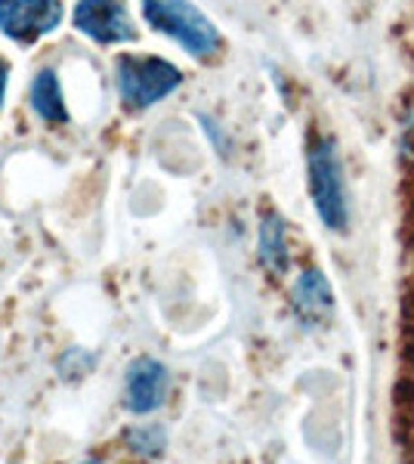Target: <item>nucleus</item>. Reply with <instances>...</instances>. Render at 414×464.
I'll list each match as a JSON object with an SVG mask.
<instances>
[{
    "mask_svg": "<svg viewBox=\"0 0 414 464\" xmlns=\"http://www.w3.org/2000/svg\"><path fill=\"white\" fill-rule=\"evenodd\" d=\"M6 84H10V63L0 56V106H4V96H6Z\"/></svg>",
    "mask_w": 414,
    "mask_h": 464,
    "instance_id": "obj_12",
    "label": "nucleus"
},
{
    "mask_svg": "<svg viewBox=\"0 0 414 464\" xmlns=\"http://www.w3.org/2000/svg\"><path fill=\"white\" fill-rule=\"evenodd\" d=\"M63 4L56 0H4L0 4V32L16 44H34L63 25Z\"/></svg>",
    "mask_w": 414,
    "mask_h": 464,
    "instance_id": "obj_4",
    "label": "nucleus"
},
{
    "mask_svg": "<svg viewBox=\"0 0 414 464\" xmlns=\"http://www.w3.org/2000/svg\"><path fill=\"white\" fill-rule=\"evenodd\" d=\"M81 464H102V461H96V459H87V461H81Z\"/></svg>",
    "mask_w": 414,
    "mask_h": 464,
    "instance_id": "obj_13",
    "label": "nucleus"
},
{
    "mask_svg": "<svg viewBox=\"0 0 414 464\" xmlns=\"http://www.w3.org/2000/svg\"><path fill=\"white\" fill-rule=\"evenodd\" d=\"M74 28L81 34L93 37L96 44H127L137 41V25L124 4L109 0H81L74 6Z\"/></svg>",
    "mask_w": 414,
    "mask_h": 464,
    "instance_id": "obj_5",
    "label": "nucleus"
},
{
    "mask_svg": "<svg viewBox=\"0 0 414 464\" xmlns=\"http://www.w3.org/2000/svg\"><path fill=\"white\" fill-rule=\"evenodd\" d=\"M124 443L130 446V452L146 455V459H158L168 446V430L158 424H137L124 433Z\"/></svg>",
    "mask_w": 414,
    "mask_h": 464,
    "instance_id": "obj_10",
    "label": "nucleus"
},
{
    "mask_svg": "<svg viewBox=\"0 0 414 464\" xmlns=\"http://www.w3.org/2000/svg\"><path fill=\"white\" fill-rule=\"evenodd\" d=\"M142 16L155 32L173 37L195 59H210L223 47L220 28L210 22L195 4L179 0H149L142 4Z\"/></svg>",
    "mask_w": 414,
    "mask_h": 464,
    "instance_id": "obj_1",
    "label": "nucleus"
},
{
    "mask_svg": "<svg viewBox=\"0 0 414 464\" xmlns=\"http://www.w3.org/2000/svg\"><path fill=\"white\" fill-rule=\"evenodd\" d=\"M310 196L328 229H346L350 205H346L343 164L331 137H319L310 146Z\"/></svg>",
    "mask_w": 414,
    "mask_h": 464,
    "instance_id": "obj_3",
    "label": "nucleus"
},
{
    "mask_svg": "<svg viewBox=\"0 0 414 464\" xmlns=\"http://www.w3.org/2000/svg\"><path fill=\"white\" fill-rule=\"evenodd\" d=\"M257 251H260V264L266 266L269 273L284 276V269H288V238H284V220L278 211L263 214Z\"/></svg>",
    "mask_w": 414,
    "mask_h": 464,
    "instance_id": "obj_9",
    "label": "nucleus"
},
{
    "mask_svg": "<svg viewBox=\"0 0 414 464\" xmlns=\"http://www.w3.org/2000/svg\"><path fill=\"white\" fill-rule=\"evenodd\" d=\"M118 93L130 111H146L155 102L168 96L183 84V72L161 56H121L118 59Z\"/></svg>",
    "mask_w": 414,
    "mask_h": 464,
    "instance_id": "obj_2",
    "label": "nucleus"
},
{
    "mask_svg": "<svg viewBox=\"0 0 414 464\" xmlns=\"http://www.w3.org/2000/svg\"><path fill=\"white\" fill-rule=\"evenodd\" d=\"M170 391V375L164 369V362H158L152 356H137L127 365V381H124V406L133 415H149V411L161 409Z\"/></svg>",
    "mask_w": 414,
    "mask_h": 464,
    "instance_id": "obj_6",
    "label": "nucleus"
},
{
    "mask_svg": "<svg viewBox=\"0 0 414 464\" xmlns=\"http://www.w3.org/2000/svg\"><path fill=\"white\" fill-rule=\"evenodd\" d=\"M291 304H294V313H297L306 325H315V322L331 316V310H334V295H331L328 279L319 269H306V273L294 282Z\"/></svg>",
    "mask_w": 414,
    "mask_h": 464,
    "instance_id": "obj_7",
    "label": "nucleus"
},
{
    "mask_svg": "<svg viewBox=\"0 0 414 464\" xmlns=\"http://www.w3.org/2000/svg\"><path fill=\"white\" fill-rule=\"evenodd\" d=\"M93 365H96L93 353H87V350H81V347H72V350H65L63 359L56 362V372L65 381H74V378H84L87 372L93 369Z\"/></svg>",
    "mask_w": 414,
    "mask_h": 464,
    "instance_id": "obj_11",
    "label": "nucleus"
},
{
    "mask_svg": "<svg viewBox=\"0 0 414 464\" xmlns=\"http://www.w3.org/2000/svg\"><path fill=\"white\" fill-rule=\"evenodd\" d=\"M28 102H32V111L41 121H50V124L69 121V106H65L63 84H59V74L53 69H41L34 74L32 87H28Z\"/></svg>",
    "mask_w": 414,
    "mask_h": 464,
    "instance_id": "obj_8",
    "label": "nucleus"
}]
</instances>
